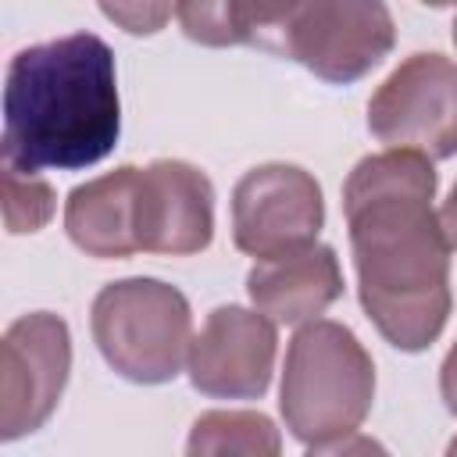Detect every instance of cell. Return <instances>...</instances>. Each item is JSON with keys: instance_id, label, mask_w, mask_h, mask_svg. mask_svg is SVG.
<instances>
[{"instance_id": "obj_11", "label": "cell", "mask_w": 457, "mask_h": 457, "mask_svg": "<svg viewBox=\"0 0 457 457\" xmlns=\"http://www.w3.org/2000/svg\"><path fill=\"white\" fill-rule=\"evenodd\" d=\"M246 296L275 325H303L343 296L339 257L325 243L261 257L246 271Z\"/></svg>"}, {"instance_id": "obj_12", "label": "cell", "mask_w": 457, "mask_h": 457, "mask_svg": "<svg viewBox=\"0 0 457 457\" xmlns=\"http://www.w3.org/2000/svg\"><path fill=\"white\" fill-rule=\"evenodd\" d=\"M136 182L139 168L121 164L75 186L64 200L68 239L96 261H125L139 253L136 239Z\"/></svg>"}, {"instance_id": "obj_18", "label": "cell", "mask_w": 457, "mask_h": 457, "mask_svg": "<svg viewBox=\"0 0 457 457\" xmlns=\"http://www.w3.org/2000/svg\"><path fill=\"white\" fill-rule=\"evenodd\" d=\"M439 393H443L446 411L457 418V343H453L450 353L443 357V368H439Z\"/></svg>"}, {"instance_id": "obj_22", "label": "cell", "mask_w": 457, "mask_h": 457, "mask_svg": "<svg viewBox=\"0 0 457 457\" xmlns=\"http://www.w3.org/2000/svg\"><path fill=\"white\" fill-rule=\"evenodd\" d=\"M450 453H457V439H453V443H450Z\"/></svg>"}, {"instance_id": "obj_20", "label": "cell", "mask_w": 457, "mask_h": 457, "mask_svg": "<svg viewBox=\"0 0 457 457\" xmlns=\"http://www.w3.org/2000/svg\"><path fill=\"white\" fill-rule=\"evenodd\" d=\"M421 4H425V7H453L457 0H421Z\"/></svg>"}, {"instance_id": "obj_6", "label": "cell", "mask_w": 457, "mask_h": 457, "mask_svg": "<svg viewBox=\"0 0 457 457\" xmlns=\"http://www.w3.org/2000/svg\"><path fill=\"white\" fill-rule=\"evenodd\" d=\"M71 375L68 321L50 311L21 314L0 339V439H21L50 421Z\"/></svg>"}, {"instance_id": "obj_1", "label": "cell", "mask_w": 457, "mask_h": 457, "mask_svg": "<svg viewBox=\"0 0 457 457\" xmlns=\"http://www.w3.org/2000/svg\"><path fill=\"white\" fill-rule=\"evenodd\" d=\"M436 186L432 157L396 146L361 157L343 182L361 307L378 336L403 353L428 350L453 311V246L432 211Z\"/></svg>"}, {"instance_id": "obj_10", "label": "cell", "mask_w": 457, "mask_h": 457, "mask_svg": "<svg viewBox=\"0 0 457 457\" xmlns=\"http://www.w3.org/2000/svg\"><path fill=\"white\" fill-rule=\"evenodd\" d=\"M136 239L139 253L193 257L214 239V186L175 157L150 161L136 182Z\"/></svg>"}, {"instance_id": "obj_17", "label": "cell", "mask_w": 457, "mask_h": 457, "mask_svg": "<svg viewBox=\"0 0 457 457\" xmlns=\"http://www.w3.org/2000/svg\"><path fill=\"white\" fill-rule=\"evenodd\" d=\"M104 18L129 36H154L168 25L179 0H96Z\"/></svg>"}, {"instance_id": "obj_13", "label": "cell", "mask_w": 457, "mask_h": 457, "mask_svg": "<svg viewBox=\"0 0 457 457\" xmlns=\"http://www.w3.org/2000/svg\"><path fill=\"white\" fill-rule=\"evenodd\" d=\"M282 450V436L275 421L261 411H207L193 421L186 453L214 457V453H243V457H275Z\"/></svg>"}, {"instance_id": "obj_5", "label": "cell", "mask_w": 457, "mask_h": 457, "mask_svg": "<svg viewBox=\"0 0 457 457\" xmlns=\"http://www.w3.org/2000/svg\"><path fill=\"white\" fill-rule=\"evenodd\" d=\"M368 129L382 146L432 161L457 154V64L443 54L403 57L368 100Z\"/></svg>"}, {"instance_id": "obj_2", "label": "cell", "mask_w": 457, "mask_h": 457, "mask_svg": "<svg viewBox=\"0 0 457 457\" xmlns=\"http://www.w3.org/2000/svg\"><path fill=\"white\" fill-rule=\"evenodd\" d=\"M118 136L114 50L96 32H71L11 57L4 79V168L79 171L100 164Z\"/></svg>"}, {"instance_id": "obj_8", "label": "cell", "mask_w": 457, "mask_h": 457, "mask_svg": "<svg viewBox=\"0 0 457 457\" xmlns=\"http://www.w3.org/2000/svg\"><path fill=\"white\" fill-rule=\"evenodd\" d=\"M396 43L386 0H311L282 43V57L314 79L350 86L378 68Z\"/></svg>"}, {"instance_id": "obj_21", "label": "cell", "mask_w": 457, "mask_h": 457, "mask_svg": "<svg viewBox=\"0 0 457 457\" xmlns=\"http://www.w3.org/2000/svg\"><path fill=\"white\" fill-rule=\"evenodd\" d=\"M450 29H453V46H457V18H453V25H450Z\"/></svg>"}, {"instance_id": "obj_3", "label": "cell", "mask_w": 457, "mask_h": 457, "mask_svg": "<svg viewBox=\"0 0 457 457\" xmlns=\"http://www.w3.org/2000/svg\"><path fill=\"white\" fill-rule=\"evenodd\" d=\"M375 400V361L364 343L332 318L303 321L289 346L278 386V411L296 443L328 453L350 439Z\"/></svg>"}, {"instance_id": "obj_15", "label": "cell", "mask_w": 457, "mask_h": 457, "mask_svg": "<svg viewBox=\"0 0 457 457\" xmlns=\"http://www.w3.org/2000/svg\"><path fill=\"white\" fill-rule=\"evenodd\" d=\"M54 207L57 196L46 179H39L36 171L4 168V225L11 236L39 232L54 218Z\"/></svg>"}, {"instance_id": "obj_7", "label": "cell", "mask_w": 457, "mask_h": 457, "mask_svg": "<svg viewBox=\"0 0 457 457\" xmlns=\"http://www.w3.org/2000/svg\"><path fill=\"white\" fill-rule=\"evenodd\" d=\"M325 228V196L318 179L286 161L250 168L232 189V243L261 261L318 243Z\"/></svg>"}, {"instance_id": "obj_19", "label": "cell", "mask_w": 457, "mask_h": 457, "mask_svg": "<svg viewBox=\"0 0 457 457\" xmlns=\"http://www.w3.org/2000/svg\"><path fill=\"white\" fill-rule=\"evenodd\" d=\"M439 221H443V232H446L450 246L457 250V182H453L450 196H446V200H443V207H439Z\"/></svg>"}, {"instance_id": "obj_4", "label": "cell", "mask_w": 457, "mask_h": 457, "mask_svg": "<svg viewBox=\"0 0 457 457\" xmlns=\"http://www.w3.org/2000/svg\"><path fill=\"white\" fill-rule=\"evenodd\" d=\"M89 332L111 371L136 386H164L189 357L193 311L182 289L161 278H118L93 296Z\"/></svg>"}, {"instance_id": "obj_9", "label": "cell", "mask_w": 457, "mask_h": 457, "mask_svg": "<svg viewBox=\"0 0 457 457\" xmlns=\"http://www.w3.org/2000/svg\"><path fill=\"white\" fill-rule=\"evenodd\" d=\"M278 332L257 307L221 303L189 343L186 371L196 393L214 400H261L271 386Z\"/></svg>"}, {"instance_id": "obj_14", "label": "cell", "mask_w": 457, "mask_h": 457, "mask_svg": "<svg viewBox=\"0 0 457 457\" xmlns=\"http://www.w3.org/2000/svg\"><path fill=\"white\" fill-rule=\"evenodd\" d=\"M311 0H236V32L239 43L282 57V43Z\"/></svg>"}, {"instance_id": "obj_16", "label": "cell", "mask_w": 457, "mask_h": 457, "mask_svg": "<svg viewBox=\"0 0 457 457\" xmlns=\"http://www.w3.org/2000/svg\"><path fill=\"white\" fill-rule=\"evenodd\" d=\"M182 32L200 46H239L236 0H179L175 7Z\"/></svg>"}]
</instances>
